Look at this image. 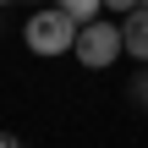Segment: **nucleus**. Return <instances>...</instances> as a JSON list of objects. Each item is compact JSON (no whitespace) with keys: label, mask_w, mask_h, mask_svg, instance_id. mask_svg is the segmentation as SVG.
<instances>
[{"label":"nucleus","mask_w":148,"mask_h":148,"mask_svg":"<svg viewBox=\"0 0 148 148\" xmlns=\"http://www.w3.org/2000/svg\"><path fill=\"white\" fill-rule=\"evenodd\" d=\"M22 38H27L33 55H66V49H77V22H71L60 5H44V11L27 16Z\"/></svg>","instance_id":"nucleus-1"},{"label":"nucleus","mask_w":148,"mask_h":148,"mask_svg":"<svg viewBox=\"0 0 148 148\" xmlns=\"http://www.w3.org/2000/svg\"><path fill=\"white\" fill-rule=\"evenodd\" d=\"M121 49H126V38H121V27L99 16V22H88V27H77V49H71V55H77V60H82L88 71H104L110 60H121Z\"/></svg>","instance_id":"nucleus-2"},{"label":"nucleus","mask_w":148,"mask_h":148,"mask_svg":"<svg viewBox=\"0 0 148 148\" xmlns=\"http://www.w3.org/2000/svg\"><path fill=\"white\" fill-rule=\"evenodd\" d=\"M121 38H126V55H137V60H148V5H137V11L126 16Z\"/></svg>","instance_id":"nucleus-3"},{"label":"nucleus","mask_w":148,"mask_h":148,"mask_svg":"<svg viewBox=\"0 0 148 148\" xmlns=\"http://www.w3.org/2000/svg\"><path fill=\"white\" fill-rule=\"evenodd\" d=\"M60 11H66L71 22H82V27H88V22H99V11H104V0H60Z\"/></svg>","instance_id":"nucleus-4"},{"label":"nucleus","mask_w":148,"mask_h":148,"mask_svg":"<svg viewBox=\"0 0 148 148\" xmlns=\"http://www.w3.org/2000/svg\"><path fill=\"white\" fill-rule=\"evenodd\" d=\"M137 5H143V0H104V11H115V16H132Z\"/></svg>","instance_id":"nucleus-5"},{"label":"nucleus","mask_w":148,"mask_h":148,"mask_svg":"<svg viewBox=\"0 0 148 148\" xmlns=\"http://www.w3.org/2000/svg\"><path fill=\"white\" fill-rule=\"evenodd\" d=\"M0 148H22V143H16V137H11V132H0Z\"/></svg>","instance_id":"nucleus-6"},{"label":"nucleus","mask_w":148,"mask_h":148,"mask_svg":"<svg viewBox=\"0 0 148 148\" xmlns=\"http://www.w3.org/2000/svg\"><path fill=\"white\" fill-rule=\"evenodd\" d=\"M137 93H143V99H148V71H143V77H137Z\"/></svg>","instance_id":"nucleus-7"},{"label":"nucleus","mask_w":148,"mask_h":148,"mask_svg":"<svg viewBox=\"0 0 148 148\" xmlns=\"http://www.w3.org/2000/svg\"><path fill=\"white\" fill-rule=\"evenodd\" d=\"M143 5H148V0H143Z\"/></svg>","instance_id":"nucleus-8"}]
</instances>
